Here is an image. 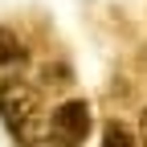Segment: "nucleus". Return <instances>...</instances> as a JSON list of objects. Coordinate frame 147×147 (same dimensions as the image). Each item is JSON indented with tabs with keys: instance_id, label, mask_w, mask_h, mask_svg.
<instances>
[{
	"instance_id": "nucleus-1",
	"label": "nucleus",
	"mask_w": 147,
	"mask_h": 147,
	"mask_svg": "<svg viewBox=\"0 0 147 147\" xmlns=\"http://www.w3.org/2000/svg\"><path fill=\"white\" fill-rule=\"evenodd\" d=\"M0 115H4V127L16 135L33 143L37 135V115H41V98H37V90L21 78H8L4 86H0Z\"/></svg>"
},
{
	"instance_id": "nucleus-2",
	"label": "nucleus",
	"mask_w": 147,
	"mask_h": 147,
	"mask_svg": "<svg viewBox=\"0 0 147 147\" xmlns=\"http://www.w3.org/2000/svg\"><path fill=\"white\" fill-rule=\"evenodd\" d=\"M90 127H94V110H90L86 98H69L49 115V135L57 143H65V147H82Z\"/></svg>"
},
{
	"instance_id": "nucleus-3",
	"label": "nucleus",
	"mask_w": 147,
	"mask_h": 147,
	"mask_svg": "<svg viewBox=\"0 0 147 147\" xmlns=\"http://www.w3.org/2000/svg\"><path fill=\"white\" fill-rule=\"evenodd\" d=\"M0 65L12 69V65H25V45H21V37H16L12 29L0 25Z\"/></svg>"
},
{
	"instance_id": "nucleus-4",
	"label": "nucleus",
	"mask_w": 147,
	"mask_h": 147,
	"mask_svg": "<svg viewBox=\"0 0 147 147\" xmlns=\"http://www.w3.org/2000/svg\"><path fill=\"white\" fill-rule=\"evenodd\" d=\"M102 147H139V143H135V135H131V127H127V123L110 119V123L102 127Z\"/></svg>"
},
{
	"instance_id": "nucleus-5",
	"label": "nucleus",
	"mask_w": 147,
	"mask_h": 147,
	"mask_svg": "<svg viewBox=\"0 0 147 147\" xmlns=\"http://www.w3.org/2000/svg\"><path fill=\"white\" fill-rule=\"evenodd\" d=\"M139 147H147V110L139 115Z\"/></svg>"
},
{
	"instance_id": "nucleus-6",
	"label": "nucleus",
	"mask_w": 147,
	"mask_h": 147,
	"mask_svg": "<svg viewBox=\"0 0 147 147\" xmlns=\"http://www.w3.org/2000/svg\"><path fill=\"white\" fill-rule=\"evenodd\" d=\"M25 147H65V143H57V139H33V143H25Z\"/></svg>"
}]
</instances>
